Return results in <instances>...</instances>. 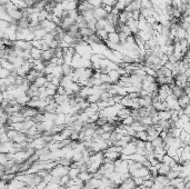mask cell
I'll return each instance as SVG.
<instances>
[{
    "mask_svg": "<svg viewBox=\"0 0 190 189\" xmlns=\"http://www.w3.org/2000/svg\"><path fill=\"white\" fill-rule=\"evenodd\" d=\"M61 70H62V76H69L72 70H74V68L71 67L70 65H66V63H62L61 65Z\"/></svg>",
    "mask_w": 190,
    "mask_h": 189,
    "instance_id": "obj_19",
    "label": "cell"
},
{
    "mask_svg": "<svg viewBox=\"0 0 190 189\" xmlns=\"http://www.w3.org/2000/svg\"><path fill=\"white\" fill-rule=\"evenodd\" d=\"M31 42V46L34 48H38V49H41L42 48V45H43V40L42 39H34L30 41Z\"/></svg>",
    "mask_w": 190,
    "mask_h": 189,
    "instance_id": "obj_25",
    "label": "cell"
},
{
    "mask_svg": "<svg viewBox=\"0 0 190 189\" xmlns=\"http://www.w3.org/2000/svg\"><path fill=\"white\" fill-rule=\"evenodd\" d=\"M135 121H136L135 118L130 115V116H128V117H126V118H124L121 120V125H124V126H131Z\"/></svg>",
    "mask_w": 190,
    "mask_h": 189,
    "instance_id": "obj_23",
    "label": "cell"
},
{
    "mask_svg": "<svg viewBox=\"0 0 190 189\" xmlns=\"http://www.w3.org/2000/svg\"><path fill=\"white\" fill-rule=\"evenodd\" d=\"M166 177H167L169 180H171V179H175V178L178 177V173H176V171H174V170L170 169V171H169V173L166 175Z\"/></svg>",
    "mask_w": 190,
    "mask_h": 189,
    "instance_id": "obj_29",
    "label": "cell"
},
{
    "mask_svg": "<svg viewBox=\"0 0 190 189\" xmlns=\"http://www.w3.org/2000/svg\"><path fill=\"white\" fill-rule=\"evenodd\" d=\"M189 150H190L189 145L183 146V151H181V155H180V157H179V164H183V162H186V161H189V159H190V151Z\"/></svg>",
    "mask_w": 190,
    "mask_h": 189,
    "instance_id": "obj_4",
    "label": "cell"
},
{
    "mask_svg": "<svg viewBox=\"0 0 190 189\" xmlns=\"http://www.w3.org/2000/svg\"><path fill=\"white\" fill-rule=\"evenodd\" d=\"M178 105L181 108H185V107L189 106V96L188 94H183L180 98H178Z\"/></svg>",
    "mask_w": 190,
    "mask_h": 189,
    "instance_id": "obj_13",
    "label": "cell"
},
{
    "mask_svg": "<svg viewBox=\"0 0 190 189\" xmlns=\"http://www.w3.org/2000/svg\"><path fill=\"white\" fill-rule=\"evenodd\" d=\"M153 7L151 0H141L140 1V9H151Z\"/></svg>",
    "mask_w": 190,
    "mask_h": 189,
    "instance_id": "obj_22",
    "label": "cell"
},
{
    "mask_svg": "<svg viewBox=\"0 0 190 189\" xmlns=\"http://www.w3.org/2000/svg\"><path fill=\"white\" fill-rule=\"evenodd\" d=\"M133 179V182H135V185L137 186H141L142 185V182H144V178H140V177H132Z\"/></svg>",
    "mask_w": 190,
    "mask_h": 189,
    "instance_id": "obj_30",
    "label": "cell"
},
{
    "mask_svg": "<svg viewBox=\"0 0 190 189\" xmlns=\"http://www.w3.org/2000/svg\"><path fill=\"white\" fill-rule=\"evenodd\" d=\"M107 13L108 12L106 11L104 7L102 6H99V7H95L92 9V15H93V18L96 20H99V19H105L106 16H107Z\"/></svg>",
    "mask_w": 190,
    "mask_h": 189,
    "instance_id": "obj_2",
    "label": "cell"
},
{
    "mask_svg": "<svg viewBox=\"0 0 190 189\" xmlns=\"http://www.w3.org/2000/svg\"><path fill=\"white\" fill-rule=\"evenodd\" d=\"M41 54H42V50L41 49H38V48H31L30 50V57L32 59H41Z\"/></svg>",
    "mask_w": 190,
    "mask_h": 189,
    "instance_id": "obj_16",
    "label": "cell"
},
{
    "mask_svg": "<svg viewBox=\"0 0 190 189\" xmlns=\"http://www.w3.org/2000/svg\"><path fill=\"white\" fill-rule=\"evenodd\" d=\"M136 138H137V139H139V140H142V141H147V139H148L147 131H146V130H144V131H139V132H137Z\"/></svg>",
    "mask_w": 190,
    "mask_h": 189,
    "instance_id": "obj_26",
    "label": "cell"
},
{
    "mask_svg": "<svg viewBox=\"0 0 190 189\" xmlns=\"http://www.w3.org/2000/svg\"><path fill=\"white\" fill-rule=\"evenodd\" d=\"M104 29H105V30L108 32V33H110V32H115V31H116V25L110 24V22H108V21H107Z\"/></svg>",
    "mask_w": 190,
    "mask_h": 189,
    "instance_id": "obj_27",
    "label": "cell"
},
{
    "mask_svg": "<svg viewBox=\"0 0 190 189\" xmlns=\"http://www.w3.org/2000/svg\"><path fill=\"white\" fill-rule=\"evenodd\" d=\"M68 170H69V167L68 166H62V165H57L54 166V168L49 171L51 176L54 178H61L62 176H66L67 173H68Z\"/></svg>",
    "mask_w": 190,
    "mask_h": 189,
    "instance_id": "obj_1",
    "label": "cell"
},
{
    "mask_svg": "<svg viewBox=\"0 0 190 189\" xmlns=\"http://www.w3.org/2000/svg\"><path fill=\"white\" fill-rule=\"evenodd\" d=\"M109 77V79H110V83L111 85H115V83H118V81L120 80V72H119V70L118 69H113V70H110L107 74Z\"/></svg>",
    "mask_w": 190,
    "mask_h": 189,
    "instance_id": "obj_3",
    "label": "cell"
},
{
    "mask_svg": "<svg viewBox=\"0 0 190 189\" xmlns=\"http://www.w3.org/2000/svg\"><path fill=\"white\" fill-rule=\"evenodd\" d=\"M126 25L129 27L132 36H136L137 33L139 32V30H138V20H135V19H132V18H130V19L126 22Z\"/></svg>",
    "mask_w": 190,
    "mask_h": 189,
    "instance_id": "obj_6",
    "label": "cell"
},
{
    "mask_svg": "<svg viewBox=\"0 0 190 189\" xmlns=\"http://www.w3.org/2000/svg\"><path fill=\"white\" fill-rule=\"evenodd\" d=\"M132 189H135V188H132Z\"/></svg>",
    "mask_w": 190,
    "mask_h": 189,
    "instance_id": "obj_33",
    "label": "cell"
},
{
    "mask_svg": "<svg viewBox=\"0 0 190 189\" xmlns=\"http://www.w3.org/2000/svg\"><path fill=\"white\" fill-rule=\"evenodd\" d=\"M130 114H131V109H130V108H126V107H124V108H121L120 110L118 111L117 117H118V119L122 120L124 118H126V117L130 116Z\"/></svg>",
    "mask_w": 190,
    "mask_h": 189,
    "instance_id": "obj_10",
    "label": "cell"
},
{
    "mask_svg": "<svg viewBox=\"0 0 190 189\" xmlns=\"http://www.w3.org/2000/svg\"><path fill=\"white\" fill-rule=\"evenodd\" d=\"M156 168H157L158 175H161V176H166L170 171V167L167 166L166 164H162V162H159L158 165L156 166Z\"/></svg>",
    "mask_w": 190,
    "mask_h": 189,
    "instance_id": "obj_8",
    "label": "cell"
},
{
    "mask_svg": "<svg viewBox=\"0 0 190 189\" xmlns=\"http://www.w3.org/2000/svg\"><path fill=\"white\" fill-rule=\"evenodd\" d=\"M80 173V169L78 167H69V170H68V176H69L70 179H75V178L78 177V175Z\"/></svg>",
    "mask_w": 190,
    "mask_h": 189,
    "instance_id": "obj_14",
    "label": "cell"
},
{
    "mask_svg": "<svg viewBox=\"0 0 190 189\" xmlns=\"http://www.w3.org/2000/svg\"><path fill=\"white\" fill-rule=\"evenodd\" d=\"M120 187L122 189H132L136 187V185H135V182H133V179H132V177L128 178L127 180H124L121 182Z\"/></svg>",
    "mask_w": 190,
    "mask_h": 189,
    "instance_id": "obj_12",
    "label": "cell"
},
{
    "mask_svg": "<svg viewBox=\"0 0 190 189\" xmlns=\"http://www.w3.org/2000/svg\"><path fill=\"white\" fill-rule=\"evenodd\" d=\"M108 41L115 43V45H120V40H119V33L117 31L115 32H110L108 33V38H107Z\"/></svg>",
    "mask_w": 190,
    "mask_h": 189,
    "instance_id": "obj_11",
    "label": "cell"
},
{
    "mask_svg": "<svg viewBox=\"0 0 190 189\" xmlns=\"http://www.w3.org/2000/svg\"><path fill=\"white\" fill-rule=\"evenodd\" d=\"M91 177H92V175H91V173H89L88 171H81V173L78 175V178H79V179H80V180H81L83 184H85L86 181L89 180Z\"/></svg>",
    "mask_w": 190,
    "mask_h": 189,
    "instance_id": "obj_20",
    "label": "cell"
},
{
    "mask_svg": "<svg viewBox=\"0 0 190 189\" xmlns=\"http://www.w3.org/2000/svg\"><path fill=\"white\" fill-rule=\"evenodd\" d=\"M137 36L139 37L141 41H144V42H147L149 39H151L152 38V31H139L137 33Z\"/></svg>",
    "mask_w": 190,
    "mask_h": 189,
    "instance_id": "obj_9",
    "label": "cell"
},
{
    "mask_svg": "<svg viewBox=\"0 0 190 189\" xmlns=\"http://www.w3.org/2000/svg\"><path fill=\"white\" fill-rule=\"evenodd\" d=\"M151 144H152V146H153V148H157V147H165V142H163V140L159 136L157 138H155L151 141Z\"/></svg>",
    "mask_w": 190,
    "mask_h": 189,
    "instance_id": "obj_24",
    "label": "cell"
},
{
    "mask_svg": "<svg viewBox=\"0 0 190 189\" xmlns=\"http://www.w3.org/2000/svg\"><path fill=\"white\" fill-rule=\"evenodd\" d=\"M47 83V79H46V77H45V76H39V77H37V78H36V80H35V85L37 87H39V88H40V87H43L45 86V83Z\"/></svg>",
    "mask_w": 190,
    "mask_h": 189,
    "instance_id": "obj_21",
    "label": "cell"
},
{
    "mask_svg": "<svg viewBox=\"0 0 190 189\" xmlns=\"http://www.w3.org/2000/svg\"><path fill=\"white\" fill-rule=\"evenodd\" d=\"M145 150H146V153H152L153 151V146H152L151 141H146V144H145Z\"/></svg>",
    "mask_w": 190,
    "mask_h": 189,
    "instance_id": "obj_28",
    "label": "cell"
},
{
    "mask_svg": "<svg viewBox=\"0 0 190 189\" xmlns=\"http://www.w3.org/2000/svg\"><path fill=\"white\" fill-rule=\"evenodd\" d=\"M77 4L78 2L76 0H71V1H67V0H63L61 2V6L63 10L66 11H69V10H74V9H77Z\"/></svg>",
    "mask_w": 190,
    "mask_h": 189,
    "instance_id": "obj_7",
    "label": "cell"
},
{
    "mask_svg": "<svg viewBox=\"0 0 190 189\" xmlns=\"http://www.w3.org/2000/svg\"><path fill=\"white\" fill-rule=\"evenodd\" d=\"M153 181H155V182H158V184H160V185L162 186V187H165V186L167 185V184H169V179H168L166 176H161V175H158L157 177H155Z\"/></svg>",
    "mask_w": 190,
    "mask_h": 189,
    "instance_id": "obj_17",
    "label": "cell"
},
{
    "mask_svg": "<svg viewBox=\"0 0 190 189\" xmlns=\"http://www.w3.org/2000/svg\"><path fill=\"white\" fill-rule=\"evenodd\" d=\"M161 162L162 164H166L167 166H169V167H172V166H175L177 162H176V160L174 159L172 157H170V156H168V155H165L162 157V159H161Z\"/></svg>",
    "mask_w": 190,
    "mask_h": 189,
    "instance_id": "obj_15",
    "label": "cell"
},
{
    "mask_svg": "<svg viewBox=\"0 0 190 189\" xmlns=\"http://www.w3.org/2000/svg\"><path fill=\"white\" fill-rule=\"evenodd\" d=\"M2 100H4V94H2V92H0V103H2Z\"/></svg>",
    "mask_w": 190,
    "mask_h": 189,
    "instance_id": "obj_32",
    "label": "cell"
},
{
    "mask_svg": "<svg viewBox=\"0 0 190 189\" xmlns=\"http://www.w3.org/2000/svg\"><path fill=\"white\" fill-rule=\"evenodd\" d=\"M7 161H8L7 154H0V165L4 166Z\"/></svg>",
    "mask_w": 190,
    "mask_h": 189,
    "instance_id": "obj_31",
    "label": "cell"
},
{
    "mask_svg": "<svg viewBox=\"0 0 190 189\" xmlns=\"http://www.w3.org/2000/svg\"><path fill=\"white\" fill-rule=\"evenodd\" d=\"M96 36H97L98 38L104 42V41H106L107 40V38H108V32L106 31L105 29H100V30H96Z\"/></svg>",
    "mask_w": 190,
    "mask_h": 189,
    "instance_id": "obj_18",
    "label": "cell"
},
{
    "mask_svg": "<svg viewBox=\"0 0 190 189\" xmlns=\"http://www.w3.org/2000/svg\"><path fill=\"white\" fill-rule=\"evenodd\" d=\"M26 118L21 115V112H16V114H12L9 116L7 124L10 125V124H16V122H22Z\"/></svg>",
    "mask_w": 190,
    "mask_h": 189,
    "instance_id": "obj_5",
    "label": "cell"
}]
</instances>
